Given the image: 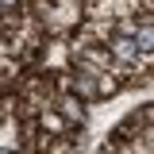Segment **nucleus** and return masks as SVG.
Here are the masks:
<instances>
[]
</instances>
